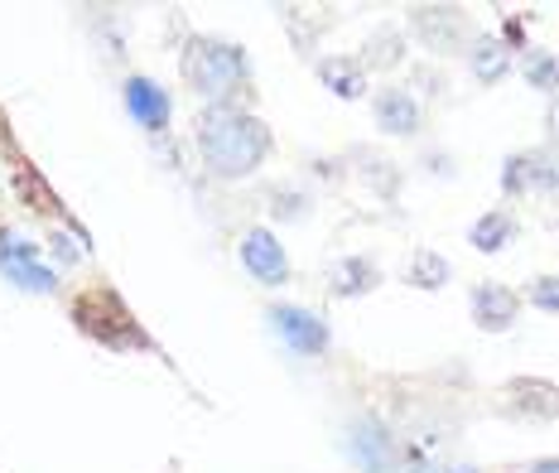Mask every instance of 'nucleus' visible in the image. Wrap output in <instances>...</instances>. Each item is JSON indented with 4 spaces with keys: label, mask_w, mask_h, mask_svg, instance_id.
<instances>
[{
    "label": "nucleus",
    "mask_w": 559,
    "mask_h": 473,
    "mask_svg": "<svg viewBox=\"0 0 559 473\" xmlns=\"http://www.w3.org/2000/svg\"><path fill=\"white\" fill-rule=\"evenodd\" d=\"M193 150L203 159V175L217 184H247L271 159L275 135L251 107H198Z\"/></svg>",
    "instance_id": "nucleus-1"
},
{
    "label": "nucleus",
    "mask_w": 559,
    "mask_h": 473,
    "mask_svg": "<svg viewBox=\"0 0 559 473\" xmlns=\"http://www.w3.org/2000/svg\"><path fill=\"white\" fill-rule=\"evenodd\" d=\"M179 78L198 97V107H247L255 68L241 44L217 34H189L179 49Z\"/></svg>",
    "instance_id": "nucleus-2"
},
{
    "label": "nucleus",
    "mask_w": 559,
    "mask_h": 473,
    "mask_svg": "<svg viewBox=\"0 0 559 473\" xmlns=\"http://www.w3.org/2000/svg\"><path fill=\"white\" fill-rule=\"evenodd\" d=\"M68 309H73V324L87 333V339H97L102 348L111 353H150L155 343H150V333L135 324V315L121 305V295L116 291H83L68 299Z\"/></svg>",
    "instance_id": "nucleus-3"
},
{
    "label": "nucleus",
    "mask_w": 559,
    "mask_h": 473,
    "mask_svg": "<svg viewBox=\"0 0 559 473\" xmlns=\"http://www.w3.org/2000/svg\"><path fill=\"white\" fill-rule=\"evenodd\" d=\"M343 454L362 473H395L401 469V435L386 425V415L357 411L343 425Z\"/></svg>",
    "instance_id": "nucleus-4"
},
{
    "label": "nucleus",
    "mask_w": 559,
    "mask_h": 473,
    "mask_svg": "<svg viewBox=\"0 0 559 473\" xmlns=\"http://www.w3.org/2000/svg\"><path fill=\"white\" fill-rule=\"evenodd\" d=\"M265 324H271V333L295 357H329V348H333L329 319L313 315V309H305V305H289V299L265 305Z\"/></svg>",
    "instance_id": "nucleus-5"
},
{
    "label": "nucleus",
    "mask_w": 559,
    "mask_h": 473,
    "mask_svg": "<svg viewBox=\"0 0 559 473\" xmlns=\"http://www.w3.org/2000/svg\"><path fill=\"white\" fill-rule=\"evenodd\" d=\"M237 261H241V271H247L255 285H265V291H275V285H289V275H295L285 241H280V233H275V227H265V223L241 227Z\"/></svg>",
    "instance_id": "nucleus-6"
},
{
    "label": "nucleus",
    "mask_w": 559,
    "mask_h": 473,
    "mask_svg": "<svg viewBox=\"0 0 559 473\" xmlns=\"http://www.w3.org/2000/svg\"><path fill=\"white\" fill-rule=\"evenodd\" d=\"M0 275H5L10 285H20V291L29 295H58V267L44 261V247L29 237H10L0 233Z\"/></svg>",
    "instance_id": "nucleus-7"
},
{
    "label": "nucleus",
    "mask_w": 559,
    "mask_h": 473,
    "mask_svg": "<svg viewBox=\"0 0 559 473\" xmlns=\"http://www.w3.org/2000/svg\"><path fill=\"white\" fill-rule=\"evenodd\" d=\"M502 193L526 199V193H559V145H531L507 155L502 165Z\"/></svg>",
    "instance_id": "nucleus-8"
},
{
    "label": "nucleus",
    "mask_w": 559,
    "mask_h": 473,
    "mask_svg": "<svg viewBox=\"0 0 559 473\" xmlns=\"http://www.w3.org/2000/svg\"><path fill=\"white\" fill-rule=\"evenodd\" d=\"M429 54H453V49H468V15L459 5H415L411 10V29Z\"/></svg>",
    "instance_id": "nucleus-9"
},
{
    "label": "nucleus",
    "mask_w": 559,
    "mask_h": 473,
    "mask_svg": "<svg viewBox=\"0 0 559 473\" xmlns=\"http://www.w3.org/2000/svg\"><path fill=\"white\" fill-rule=\"evenodd\" d=\"M371 121H377V131L391 135V141H415V135L425 131V102H419L411 87L391 83V87L371 92Z\"/></svg>",
    "instance_id": "nucleus-10"
},
{
    "label": "nucleus",
    "mask_w": 559,
    "mask_h": 473,
    "mask_svg": "<svg viewBox=\"0 0 559 473\" xmlns=\"http://www.w3.org/2000/svg\"><path fill=\"white\" fill-rule=\"evenodd\" d=\"M121 102H126V117H131L140 131H150V135L169 131V121H174V97H169V87L155 83L150 73H126Z\"/></svg>",
    "instance_id": "nucleus-11"
},
{
    "label": "nucleus",
    "mask_w": 559,
    "mask_h": 473,
    "mask_svg": "<svg viewBox=\"0 0 559 473\" xmlns=\"http://www.w3.org/2000/svg\"><path fill=\"white\" fill-rule=\"evenodd\" d=\"M468 309H473V324L483 333H507L521 319V291H511L502 281H477L468 295Z\"/></svg>",
    "instance_id": "nucleus-12"
},
{
    "label": "nucleus",
    "mask_w": 559,
    "mask_h": 473,
    "mask_svg": "<svg viewBox=\"0 0 559 473\" xmlns=\"http://www.w3.org/2000/svg\"><path fill=\"white\" fill-rule=\"evenodd\" d=\"M463 59H468L473 83H483V87H497V83H507L511 78V49L502 44V34L497 29L473 34L468 49H463Z\"/></svg>",
    "instance_id": "nucleus-13"
},
{
    "label": "nucleus",
    "mask_w": 559,
    "mask_h": 473,
    "mask_svg": "<svg viewBox=\"0 0 559 473\" xmlns=\"http://www.w3.org/2000/svg\"><path fill=\"white\" fill-rule=\"evenodd\" d=\"M357 59H362L367 73H395V68L411 63V34L395 29L391 20H381V25L362 39V54H357Z\"/></svg>",
    "instance_id": "nucleus-14"
},
{
    "label": "nucleus",
    "mask_w": 559,
    "mask_h": 473,
    "mask_svg": "<svg viewBox=\"0 0 559 473\" xmlns=\"http://www.w3.org/2000/svg\"><path fill=\"white\" fill-rule=\"evenodd\" d=\"M381 285V267L367 257V251H353V257H337L329 267V295L333 299H362Z\"/></svg>",
    "instance_id": "nucleus-15"
},
{
    "label": "nucleus",
    "mask_w": 559,
    "mask_h": 473,
    "mask_svg": "<svg viewBox=\"0 0 559 473\" xmlns=\"http://www.w3.org/2000/svg\"><path fill=\"white\" fill-rule=\"evenodd\" d=\"M507 401L511 411L531 415V421H559V387L545 382V377H511Z\"/></svg>",
    "instance_id": "nucleus-16"
},
{
    "label": "nucleus",
    "mask_w": 559,
    "mask_h": 473,
    "mask_svg": "<svg viewBox=\"0 0 559 473\" xmlns=\"http://www.w3.org/2000/svg\"><path fill=\"white\" fill-rule=\"evenodd\" d=\"M319 83L329 87L337 102H357V97H367L371 73L362 68L357 54H329V59H319Z\"/></svg>",
    "instance_id": "nucleus-17"
},
{
    "label": "nucleus",
    "mask_w": 559,
    "mask_h": 473,
    "mask_svg": "<svg viewBox=\"0 0 559 473\" xmlns=\"http://www.w3.org/2000/svg\"><path fill=\"white\" fill-rule=\"evenodd\" d=\"M516 233H521V223L511 208H487V213L473 217L468 241H473V251H483V257H497V251H507L511 241H516Z\"/></svg>",
    "instance_id": "nucleus-18"
},
{
    "label": "nucleus",
    "mask_w": 559,
    "mask_h": 473,
    "mask_svg": "<svg viewBox=\"0 0 559 473\" xmlns=\"http://www.w3.org/2000/svg\"><path fill=\"white\" fill-rule=\"evenodd\" d=\"M449 281H453V261L444 251H435V247L411 251V261H405V285L411 291H444Z\"/></svg>",
    "instance_id": "nucleus-19"
},
{
    "label": "nucleus",
    "mask_w": 559,
    "mask_h": 473,
    "mask_svg": "<svg viewBox=\"0 0 559 473\" xmlns=\"http://www.w3.org/2000/svg\"><path fill=\"white\" fill-rule=\"evenodd\" d=\"M313 208V193L305 184H271V193H265V213L275 217V223H305Z\"/></svg>",
    "instance_id": "nucleus-20"
},
{
    "label": "nucleus",
    "mask_w": 559,
    "mask_h": 473,
    "mask_svg": "<svg viewBox=\"0 0 559 473\" xmlns=\"http://www.w3.org/2000/svg\"><path fill=\"white\" fill-rule=\"evenodd\" d=\"M83 257H92V237H87V227H78V223H58L49 227V267L58 261V267H78Z\"/></svg>",
    "instance_id": "nucleus-21"
},
{
    "label": "nucleus",
    "mask_w": 559,
    "mask_h": 473,
    "mask_svg": "<svg viewBox=\"0 0 559 473\" xmlns=\"http://www.w3.org/2000/svg\"><path fill=\"white\" fill-rule=\"evenodd\" d=\"M521 78H526V87L545 92V97H555V92H559V54H550V49H526V54H521Z\"/></svg>",
    "instance_id": "nucleus-22"
},
{
    "label": "nucleus",
    "mask_w": 559,
    "mask_h": 473,
    "mask_svg": "<svg viewBox=\"0 0 559 473\" xmlns=\"http://www.w3.org/2000/svg\"><path fill=\"white\" fill-rule=\"evenodd\" d=\"M357 179H362L367 189H377L381 199H395V193H401V169H395L391 159L371 155V150H357Z\"/></svg>",
    "instance_id": "nucleus-23"
},
{
    "label": "nucleus",
    "mask_w": 559,
    "mask_h": 473,
    "mask_svg": "<svg viewBox=\"0 0 559 473\" xmlns=\"http://www.w3.org/2000/svg\"><path fill=\"white\" fill-rule=\"evenodd\" d=\"M521 305L540 309V315H559V275H535V281H526Z\"/></svg>",
    "instance_id": "nucleus-24"
},
{
    "label": "nucleus",
    "mask_w": 559,
    "mask_h": 473,
    "mask_svg": "<svg viewBox=\"0 0 559 473\" xmlns=\"http://www.w3.org/2000/svg\"><path fill=\"white\" fill-rule=\"evenodd\" d=\"M511 473H559V454H550V459H531V464H521V469H511Z\"/></svg>",
    "instance_id": "nucleus-25"
},
{
    "label": "nucleus",
    "mask_w": 559,
    "mask_h": 473,
    "mask_svg": "<svg viewBox=\"0 0 559 473\" xmlns=\"http://www.w3.org/2000/svg\"><path fill=\"white\" fill-rule=\"evenodd\" d=\"M545 126H550V145H559V92L550 97V111H545Z\"/></svg>",
    "instance_id": "nucleus-26"
},
{
    "label": "nucleus",
    "mask_w": 559,
    "mask_h": 473,
    "mask_svg": "<svg viewBox=\"0 0 559 473\" xmlns=\"http://www.w3.org/2000/svg\"><path fill=\"white\" fill-rule=\"evenodd\" d=\"M435 473H483V469H468V464H449V469H435Z\"/></svg>",
    "instance_id": "nucleus-27"
}]
</instances>
